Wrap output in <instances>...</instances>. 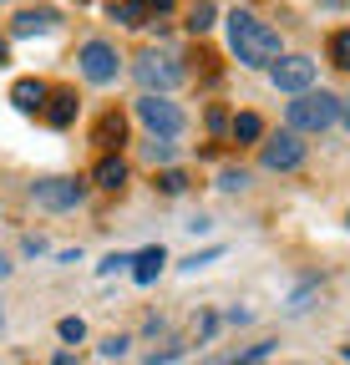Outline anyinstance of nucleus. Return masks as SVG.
I'll return each mask as SVG.
<instances>
[{
	"label": "nucleus",
	"mask_w": 350,
	"mask_h": 365,
	"mask_svg": "<svg viewBox=\"0 0 350 365\" xmlns=\"http://www.w3.org/2000/svg\"><path fill=\"white\" fill-rule=\"evenodd\" d=\"M163 264H168V254H163V244H153V249H143V254L133 259V279H138V284H153Z\"/></svg>",
	"instance_id": "9b49d317"
},
{
	"label": "nucleus",
	"mask_w": 350,
	"mask_h": 365,
	"mask_svg": "<svg viewBox=\"0 0 350 365\" xmlns=\"http://www.w3.org/2000/svg\"><path fill=\"white\" fill-rule=\"evenodd\" d=\"M340 117H345V122H350V102H345V107H340Z\"/></svg>",
	"instance_id": "cd10ccee"
},
{
	"label": "nucleus",
	"mask_w": 350,
	"mask_h": 365,
	"mask_svg": "<svg viewBox=\"0 0 350 365\" xmlns=\"http://www.w3.org/2000/svg\"><path fill=\"white\" fill-rule=\"evenodd\" d=\"M71 117H76V97L71 91H51L46 97V122L51 127H71Z\"/></svg>",
	"instance_id": "ddd939ff"
},
{
	"label": "nucleus",
	"mask_w": 350,
	"mask_h": 365,
	"mask_svg": "<svg viewBox=\"0 0 350 365\" xmlns=\"http://www.w3.org/2000/svg\"><path fill=\"white\" fill-rule=\"evenodd\" d=\"M229 51L244 61V66H279V31L274 26H264L259 16H249V11H234L229 16Z\"/></svg>",
	"instance_id": "f257e3e1"
},
{
	"label": "nucleus",
	"mask_w": 350,
	"mask_h": 365,
	"mask_svg": "<svg viewBox=\"0 0 350 365\" xmlns=\"http://www.w3.org/2000/svg\"><path fill=\"white\" fill-rule=\"evenodd\" d=\"M345 360H350V345H345Z\"/></svg>",
	"instance_id": "7c9ffc66"
},
{
	"label": "nucleus",
	"mask_w": 350,
	"mask_h": 365,
	"mask_svg": "<svg viewBox=\"0 0 350 365\" xmlns=\"http://www.w3.org/2000/svg\"><path fill=\"white\" fill-rule=\"evenodd\" d=\"M264 168L269 173H289V168H299L304 163V143H299V132H279L274 143H264Z\"/></svg>",
	"instance_id": "6e6552de"
},
{
	"label": "nucleus",
	"mask_w": 350,
	"mask_h": 365,
	"mask_svg": "<svg viewBox=\"0 0 350 365\" xmlns=\"http://www.w3.org/2000/svg\"><path fill=\"white\" fill-rule=\"evenodd\" d=\"M51 26H56L51 11H21V16L11 21V36H46Z\"/></svg>",
	"instance_id": "9d476101"
},
{
	"label": "nucleus",
	"mask_w": 350,
	"mask_h": 365,
	"mask_svg": "<svg viewBox=\"0 0 350 365\" xmlns=\"http://www.w3.org/2000/svg\"><path fill=\"white\" fill-rule=\"evenodd\" d=\"M0 325H6V319H0Z\"/></svg>",
	"instance_id": "72a5a7b5"
},
{
	"label": "nucleus",
	"mask_w": 350,
	"mask_h": 365,
	"mask_svg": "<svg viewBox=\"0 0 350 365\" xmlns=\"http://www.w3.org/2000/svg\"><path fill=\"white\" fill-rule=\"evenodd\" d=\"M133 76H138V86L148 91V97H163V91H173V86H183V61L178 56H168V51H143L138 61H133Z\"/></svg>",
	"instance_id": "7ed1b4c3"
},
{
	"label": "nucleus",
	"mask_w": 350,
	"mask_h": 365,
	"mask_svg": "<svg viewBox=\"0 0 350 365\" xmlns=\"http://www.w3.org/2000/svg\"><path fill=\"white\" fill-rule=\"evenodd\" d=\"M0 61H6V41H0Z\"/></svg>",
	"instance_id": "c756f323"
},
{
	"label": "nucleus",
	"mask_w": 350,
	"mask_h": 365,
	"mask_svg": "<svg viewBox=\"0 0 350 365\" xmlns=\"http://www.w3.org/2000/svg\"><path fill=\"white\" fill-rule=\"evenodd\" d=\"M127 345H133L127 335H112V340H102V355H107V360H117V355H127Z\"/></svg>",
	"instance_id": "5701e85b"
},
{
	"label": "nucleus",
	"mask_w": 350,
	"mask_h": 365,
	"mask_svg": "<svg viewBox=\"0 0 350 365\" xmlns=\"http://www.w3.org/2000/svg\"><path fill=\"white\" fill-rule=\"evenodd\" d=\"M148 158H153V163H168V158H173V143H168V137H153V143H148Z\"/></svg>",
	"instance_id": "4be33fe9"
},
{
	"label": "nucleus",
	"mask_w": 350,
	"mask_h": 365,
	"mask_svg": "<svg viewBox=\"0 0 350 365\" xmlns=\"http://www.w3.org/2000/svg\"><path fill=\"white\" fill-rule=\"evenodd\" d=\"M158 188H163V193H173V198H178V193L188 188V178H183L178 168H173V173H163V178H158Z\"/></svg>",
	"instance_id": "412c9836"
},
{
	"label": "nucleus",
	"mask_w": 350,
	"mask_h": 365,
	"mask_svg": "<svg viewBox=\"0 0 350 365\" xmlns=\"http://www.w3.org/2000/svg\"><path fill=\"white\" fill-rule=\"evenodd\" d=\"M340 97H330V91H304V97H294L284 107V122L289 132H325L330 122H340Z\"/></svg>",
	"instance_id": "f03ea898"
},
{
	"label": "nucleus",
	"mask_w": 350,
	"mask_h": 365,
	"mask_svg": "<svg viewBox=\"0 0 350 365\" xmlns=\"http://www.w3.org/2000/svg\"><path fill=\"white\" fill-rule=\"evenodd\" d=\"M31 198H36L41 208L61 213V208H76V203H81V182H76V178H41L36 188H31Z\"/></svg>",
	"instance_id": "39448f33"
},
{
	"label": "nucleus",
	"mask_w": 350,
	"mask_h": 365,
	"mask_svg": "<svg viewBox=\"0 0 350 365\" xmlns=\"http://www.w3.org/2000/svg\"><path fill=\"white\" fill-rule=\"evenodd\" d=\"M56 335H61L66 345H81V340H86V325H81V319L71 314V319H61V325H56Z\"/></svg>",
	"instance_id": "aec40b11"
},
{
	"label": "nucleus",
	"mask_w": 350,
	"mask_h": 365,
	"mask_svg": "<svg viewBox=\"0 0 350 365\" xmlns=\"http://www.w3.org/2000/svg\"><path fill=\"white\" fill-rule=\"evenodd\" d=\"M218 259V249H208V254H193V259H183V269L193 274V269H203V264H213Z\"/></svg>",
	"instance_id": "393cba45"
},
{
	"label": "nucleus",
	"mask_w": 350,
	"mask_h": 365,
	"mask_svg": "<svg viewBox=\"0 0 350 365\" xmlns=\"http://www.w3.org/2000/svg\"><path fill=\"white\" fill-rule=\"evenodd\" d=\"M274 86H279V91H294V97L315 91V61H310V56H284V61L274 66Z\"/></svg>",
	"instance_id": "0eeeda50"
},
{
	"label": "nucleus",
	"mask_w": 350,
	"mask_h": 365,
	"mask_svg": "<svg viewBox=\"0 0 350 365\" xmlns=\"http://www.w3.org/2000/svg\"><path fill=\"white\" fill-rule=\"evenodd\" d=\"M92 178L102 182V188H112V193H117V188H122V182H127V163H122V158H102Z\"/></svg>",
	"instance_id": "4468645a"
},
{
	"label": "nucleus",
	"mask_w": 350,
	"mask_h": 365,
	"mask_svg": "<svg viewBox=\"0 0 350 365\" xmlns=\"http://www.w3.org/2000/svg\"><path fill=\"white\" fill-rule=\"evenodd\" d=\"M138 117H143V127H148L153 137H168V143L188 127V122H183V112L173 107L168 97H148V91H143V102H138Z\"/></svg>",
	"instance_id": "20e7f679"
},
{
	"label": "nucleus",
	"mask_w": 350,
	"mask_h": 365,
	"mask_svg": "<svg viewBox=\"0 0 350 365\" xmlns=\"http://www.w3.org/2000/svg\"><path fill=\"white\" fill-rule=\"evenodd\" d=\"M330 6H340V0H330Z\"/></svg>",
	"instance_id": "473e14b6"
},
{
	"label": "nucleus",
	"mask_w": 350,
	"mask_h": 365,
	"mask_svg": "<svg viewBox=\"0 0 350 365\" xmlns=\"http://www.w3.org/2000/svg\"><path fill=\"white\" fill-rule=\"evenodd\" d=\"M0 274H11V264H6V259H0Z\"/></svg>",
	"instance_id": "c85d7f7f"
},
{
	"label": "nucleus",
	"mask_w": 350,
	"mask_h": 365,
	"mask_svg": "<svg viewBox=\"0 0 350 365\" xmlns=\"http://www.w3.org/2000/svg\"><path fill=\"white\" fill-rule=\"evenodd\" d=\"M127 264H133V259H127V254H107V259L97 264V274H117V269H127Z\"/></svg>",
	"instance_id": "b1692460"
},
{
	"label": "nucleus",
	"mask_w": 350,
	"mask_h": 365,
	"mask_svg": "<svg viewBox=\"0 0 350 365\" xmlns=\"http://www.w3.org/2000/svg\"><path fill=\"white\" fill-rule=\"evenodd\" d=\"M213 26V0H198V6L188 11V31L198 36V31H208Z\"/></svg>",
	"instance_id": "f3484780"
},
{
	"label": "nucleus",
	"mask_w": 350,
	"mask_h": 365,
	"mask_svg": "<svg viewBox=\"0 0 350 365\" xmlns=\"http://www.w3.org/2000/svg\"><path fill=\"white\" fill-rule=\"evenodd\" d=\"M112 21H122V26H148L153 21V6H148V0H112Z\"/></svg>",
	"instance_id": "1a4fd4ad"
},
{
	"label": "nucleus",
	"mask_w": 350,
	"mask_h": 365,
	"mask_svg": "<svg viewBox=\"0 0 350 365\" xmlns=\"http://www.w3.org/2000/svg\"><path fill=\"white\" fill-rule=\"evenodd\" d=\"M218 188H224V193H244L249 188V173L244 168H224V173H218Z\"/></svg>",
	"instance_id": "a211bd4d"
},
{
	"label": "nucleus",
	"mask_w": 350,
	"mask_h": 365,
	"mask_svg": "<svg viewBox=\"0 0 350 365\" xmlns=\"http://www.w3.org/2000/svg\"><path fill=\"white\" fill-rule=\"evenodd\" d=\"M234 137H239V143H259V137H264V122H259L254 112H239L234 117Z\"/></svg>",
	"instance_id": "dca6fc26"
},
{
	"label": "nucleus",
	"mask_w": 350,
	"mask_h": 365,
	"mask_svg": "<svg viewBox=\"0 0 350 365\" xmlns=\"http://www.w3.org/2000/svg\"><path fill=\"white\" fill-rule=\"evenodd\" d=\"M345 228H350V213H345Z\"/></svg>",
	"instance_id": "2f4dec72"
},
{
	"label": "nucleus",
	"mask_w": 350,
	"mask_h": 365,
	"mask_svg": "<svg viewBox=\"0 0 350 365\" xmlns=\"http://www.w3.org/2000/svg\"><path fill=\"white\" fill-rule=\"evenodd\" d=\"M51 365H81V360H76V355H56Z\"/></svg>",
	"instance_id": "a878e982"
},
{
	"label": "nucleus",
	"mask_w": 350,
	"mask_h": 365,
	"mask_svg": "<svg viewBox=\"0 0 350 365\" xmlns=\"http://www.w3.org/2000/svg\"><path fill=\"white\" fill-rule=\"evenodd\" d=\"M81 76L97 81V86L117 81V51H112L107 41H86V46H81Z\"/></svg>",
	"instance_id": "423d86ee"
},
{
	"label": "nucleus",
	"mask_w": 350,
	"mask_h": 365,
	"mask_svg": "<svg viewBox=\"0 0 350 365\" xmlns=\"http://www.w3.org/2000/svg\"><path fill=\"white\" fill-rule=\"evenodd\" d=\"M148 6H153V11H168V6H173V0H148Z\"/></svg>",
	"instance_id": "bb28decb"
},
{
	"label": "nucleus",
	"mask_w": 350,
	"mask_h": 365,
	"mask_svg": "<svg viewBox=\"0 0 350 365\" xmlns=\"http://www.w3.org/2000/svg\"><path fill=\"white\" fill-rule=\"evenodd\" d=\"M11 102H16L21 112H41V107H46V86L26 76V81H16V86H11Z\"/></svg>",
	"instance_id": "f8f14e48"
},
{
	"label": "nucleus",
	"mask_w": 350,
	"mask_h": 365,
	"mask_svg": "<svg viewBox=\"0 0 350 365\" xmlns=\"http://www.w3.org/2000/svg\"><path fill=\"white\" fill-rule=\"evenodd\" d=\"M330 61L350 71V31H335V41H330Z\"/></svg>",
	"instance_id": "6ab92c4d"
},
{
	"label": "nucleus",
	"mask_w": 350,
	"mask_h": 365,
	"mask_svg": "<svg viewBox=\"0 0 350 365\" xmlns=\"http://www.w3.org/2000/svg\"><path fill=\"white\" fill-rule=\"evenodd\" d=\"M122 137H127L122 117H117V112H107V117L97 122V143H102V148H122Z\"/></svg>",
	"instance_id": "2eb2a0df"
}]
</instances>
